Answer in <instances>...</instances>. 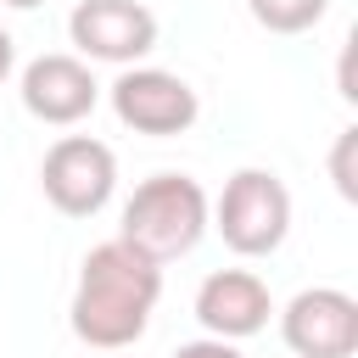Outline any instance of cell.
Listing matches in <instances>:
<instances>
[{"mask_svg":"<svg viewBox=\"0 0 358 358\" xmlns=\"http://www.w3.org/2000/svg\"><path fill=\"white\" fill-rule=\"evenodd\" d=\"M112 112H117L123 129L168 140V134H185V129L196 123L201 101H196V90H190L179 73H168V67H123V73L112 78Z\"/></svg>","mask_w":358,"mask_h":358,"instance_id":"cell-5","label":"cell"},{"mask_svg":"<svg viewBox=\"0 0 358 358\" xmlns=\"http://www.w3.org/2000/svg\"><path fill=\"white\" fill-rule=\"evenodd\" d=\"M95 101H101V84L78 56L50 50V56H34L22 67V106H28V117H39L50 129H67V123L90 117Z\"/></svg>","mask_w":358,"mask_h":358,"instance_id":"cell-8","label":"cell"},{"mask_svg":"<svg viewBox=\"0 0 358 358\" xmlns=\"http://www.w3.org/2000/svg\"><path fill=\"white\" fill-rule=\"evenodd\" d=\"M11 62H17V45H11V34H6V22H0V84H6Z\"/></svg>","mask_w":358,"mask_h":358,"instance_id":"cell-13","label":"cell"},{"mask_svg":"<svg viewBox=\"0 0 358 358\" xmlns=\"http://www.w3.org/2000/svg\"><path fill=\"white\" fill-rule=\"evenodd\" d=\"M157 296H162V263H151L129 241H101V246H90V257L78 268L67 324L84 347L123 352L145 336Z\"/></svg>","mask_w":358,"mask_h":358,"instance_id":"cell-1","label":"cell"},{"mask_svg":"<svg viewBox=\"0 0 358 358\" xmlns=\"http://www.w3.org/2000/svg\"><path fill=\"white\" fill-rule=\"evenodd\" d=\"M268 313H274V296H268L263 274H252V268H218V274H207L201 291H196V319H201V330H207V336H224V341L257 336V330L268 324Z\"/></svg>","mask_w":358,"mask_h":358,"instance_id":"cell-9","label":"cell"},{"mask_svg":"<svg viewBox=\"0 0 358 358\" xmlns=\"http://www.w3.org/2000/svg\"><path fill=\"white\" fill-rule=\"evenodd\" d=\"M67 34L78 56L117 62V67H134L140 56L157 50V17L140 0H78L67 17Z\"/></svg>","mask_w":358,"mask_h":358,"instance_id":"cell-6","label":"cell"},{"mask_svg":"<svg viewBox=\"0 0 358 358\" xmlns=\"http://www.w3.org/2000/svg\"><path fill=\"white\" fill-rule=\"evenodd\" d=\"M280 336L296 358H352L358 352V302L336 285H308L285 302Z\"/></svg>","mask_w":358,"mask_h":358,"instance_id":"cell-7","label":"cell"},{"mask_svg":"<svg viewBox=\"0 0 358 358\" xmlns=\"http://www.w3.org/2000/svg\"><path fill=\"white\" fill-rule=\"evenodd\" d=\"M207 218H213V201L190 173H151L123 201L117 241H129L151 263H173V257L196 252V241L207 235Z\"/></svg>","mask_w":358,"mask_h":358,"instance_id":"cell-2","label":"cell"},{"mask_svg":"<svg viewBox=\"0 0 358 358\" xmlns=\"http://www.w3.org/2000/svg\"><path fill=\"white\" fill-rule=\"evenodd\" d=\"M173 358H241V347L224 341V336H201V341H185Z\"/></svg>","mask_w":358,"mask_h":358,"instance_id":"cell-12","label":"cell"},{"mask_svg":"<svg viewBox=\"0 0 358 358\" xmlns=\"http://www.w3.org/2000/svg\"><path fill=\"white\" fill-rule=\"evenodd\" d=\"M246 11H252L257 28H268V34H308V28L330 11V0H246Z\"/></svg>","mask_w":358,"mask_h":358,"instance_id":"cell-10","label":"cell"},{"mask_svg":"<svg viewBox=\"0 0 358 358\" xmlns=\"http://www.w3.org/2000/svg\"><path fill=\"white\" fill-rule=\"evenodd\" d=\"M39 190L67 218H95L117 190V157L95 134H62L39 162Z\"/></svg>","mask_w":358,"mask_h":358,"instance_id":"cell-4","label":"cell"},{"mask_svg":"<svg viewBox=\"0 0 358 358\" xmlns=\"http://www.w3.org/2000/svg\"><path fill=\"white\" fill-rule=\"evenodd\" d=\"M352 151H358V129H341L336 134V151H330V179L347 201H358V179H352Z\"/></svg>","mask_w":358,"mask_h":358,"instance_id":"cell-11","label":"cell"},{"mask_svg":"<svg viewBox=\"0 0 358 358\" xmlns=\"http://www.w3.org/2000/svg\"><path fill=\"white\" fill-rule=\"evenodd\" d=\"M0 6H11V11H34V6H45V0H0Z\"/></svg>","mask_w":358,"mask_h":358,"instance_id":"cell-14","label":"cell"},{"mask_svg":"<svg viewBox=\"0 0 358 358\" xmlns=\"http://www.w3.org/2000/svg\"><path fill=\"white\" fill-rule=\"evenodd\" d=\"M235 257H268L291 235V190L274 168H235L207 218Z\"/></svg>","mask_w":358,"mask_h":358,"instance_id":"cell-3","label":"cell"}]
</instances>
